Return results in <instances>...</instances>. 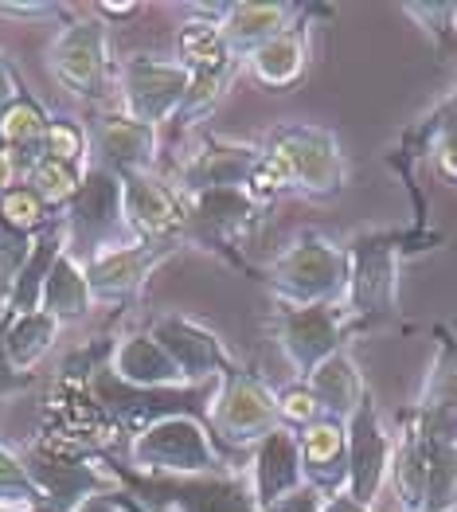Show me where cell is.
<instances>
[{
  "label": "cell",
  "mask_w": 457,
  "mask_h": 512,
  "mask_svg": "<svg viewBox=\"0 0 457 512\" xmlns=\"http://www.w3.org/2000/svg\"><path fill=\"white\" fill-rule=\"evenodd\" d=\"M266 290L282 305H344L348 290V251L321 231H301L278 258L262 270Z\"/></svg>",
  "instance_id": "1"
},
{
  "label": "cell",
  "mask_w": 457,
  "mask_h": 512,
  "mask_svg": "<svg viewBox=\"0 0 457 512\" xmlns=\"http://www.w3.org/2000/svg\"><path fill=\"white\" fill-rule=\"evenodd\" d=\"M125 466L149 477H208L231 470L200 415H168L137 430L125 442Z\"/></svg>",
  "instance_id": "2"
},
{
  "label": "cell",
  "mask_w": 457,
  "mask_h": 512,
  "mask_svg": "<svg viewBox=\"0 0 457 512\" xmlns=\"http://www.w3.org/2000/svg\"><path fill=\"white\" fill-rule=\"evenodd\" d=\"M403 231H364L344 243L348 251V290L344 313L352 317V329L379 325L399 313V266L407 255Z\"/></svg>",
  "instance_id": "3"
},
{
  "label": "cell",
  "mask_w": 457,
  "mask_h": 512,
  "mask_svg": "<svg viewBox=\"0 0 457 512\" xmlns=\"http://www.w3.org/2000/svg\"><path fill=\"white\" fill-rule=\"evenodd\" d=\"M114 473L122 481V493L141 512H262L250 477L239 470L208 477H149L125 466Z\"/></svg>",
  "instance_id": "4"
},
{
  "label": "cell",
  "mask_w": 457,
  "mask_h": 512,
  "mask_svg": "<svg viewBox=\"0 0 457 512\" xmlns=\"http://www.w3.org/2000/svg\"><path fill=\"white\" fill-rule=\"evenodd\" d=\"M47 67L71 98L90 102V106L110 102L118 94V63L110 55V24L94 12L71 20L51 43Z\"/></svg>",
  "instance_id": "5"
},
{
  "label": "cell",
  "mask_w": 457,
  "mask_h": 512,
  "mask_svg": "<svg viewBox=\"0 0 457 512\" xmlns=\"http://www.w3.org/2000/svg\"><path fill=\"white\" fill-rule=\"evenodd\" d=\"M262 149L286 165L293 192H301V196L329 200L336 192H344V184H348V161L340 153L333 129L309 126V122H286V126L266 133Z\"/></svg>",
  "instance_id": "6"
},
{
  "label": "cell",
  "mask_w": 457,
  "mask_h": 512,
  "mask_svg": "<svg viewBox=\"0 0 457 512\" xmlns=\"http://www.w3.org/2000/svg\"><path fill=\"white\" fill-rule=\"evenodd\" d=\"M63 219H67V251L79 262H90L110 247L133 243L129 223H125L122 176L98 169V165L86 169L79 192L63 208Z\"/></svg>",
  "instance_id": "7"
},
{
  "label": "cell",
  "mask_w": 457,
  "mask_h": 512,
  "mask_svg": "<svg viewBox=\"0 0 457 512\" xmlns=\"http://www.w3.org/2000/svg\"><path fill=\"white\" fill-rule=\"evenodd\" d=\"M352 333L356 329H352V317L344 313V305H282V301H274V313H270V337L290 360L297 380H309L325 360L344 352Z\"/></svg>",
  "instance_id": "8"
},
{
  "label": "cell",
  "mask_w": 457,
  "mask_h": 512,
  "mask_svg": "<svg viewBox=\"0 0 457 512\" xmlns=\"http://www.w3.org/2000/svg\"><path fill=\"white\" fill-rule=\"evenodd\" d=\"M274 427H282L278 415V391L258 372L235 364L211 395L208 430L219 434L227 446H258Z\"/></svg>",
  "instance_id": "9"
},
{
  "label": "cell",
  "mask_w": 457,
  "mask_h": 512,
  "mask_svg": "<svg viewBox=\"0 0 457 512\" xmlns=\"http://www.w3.org/2000/svg\"><path fill=\"white\" fill-rule=\"evenodd\" d=\"M258 219H262V208L250 204L243 188L192 192V196H184V247L211 251V255H223L227 262L243 266L235 247L254 231Z\"/></svg>",
  "instance_id": "10"
},
{
  "label": "cell",
  "mask_w": 457,
  "mask_h": 512,
  "mask_svg": "<svg viewBox=\"0 0 457 512\" xmlns=\"http://www.w3.org/2000/svg\"><path fill=\"white\" fill-rule=\"evenodd\" d=\"M188 71L176 59H161V55H129L118 63V98L129 118L145 122V126H161V122H176L184 98H188Z\"/></svg>",
  "instance_id": "11"
},
{
  "label": "cell",
  "mask_w": 457,
  "mask_h": 512,
  "mask_svg": "<svg viewBox=\"0 0 457 512\" xmlns=\"http://www.w3.org/2000/svg\"><path fill=\"white\" fill-rule=\"evenodd\" d=\"M184 251L180 243H125V247H110L102 255L83 262L86 286L94 305H110V309H125L141 298L145 282L165 266L168 258Z\"/></svg>",
  "instance_id": "12"
},
{
  "label": "cell",
  "mask_w": 457,
  "mask_h": 512,
  "mask_svg": "<svg viewBox=\"0 0 457 512\" xmlns=\"http://www.w3.org/2000/svg\"><path fill=\"white\" fill-rule=\"evenodd\" d=\"M149 333H153V337L161 341V348L176 360V368L184 372L188 387L219 384V380L239 364V360L231 356L227 341H223L211 325L188 317V313H157L153 325H149Z\"/></svg>",
  "instance_id": "13"
},
{
  "label": "cell",
  "mask_w": 457,
  "mask_h": 512,
  "mask_svg": "<svg viewBox=\"0 0 457 512\" xmlns=\"http://www.w3.org/2000/svg\"><path fill=\"white\" fill-rule=\"evenodd\" d=\"M344 434H348V497L375 509V501H379V493L391 477L395 434L387 430L372 395L344 423Z\"/></svg>",
  "instance_id": "14"
},
{
  "label": "cell",
  "mask_w": 457,
  "mask_h": 512,
  "mask_svg": "<svg viewBox=\"0 0 457 512\" xmlns=\"http://www.w3.org/2000/svg\"><path fill=\"white\" fill-rule=\"evenodd\" d=\"M86 141H90V157H94L90 165L114 172V176L157 172V157H161L157 129L129 118L125 110H106V114L90 118Z\"/></svg>",
  "instance_id": "15"
},
{
  "label": "cell",
  "mask_w": 457,
  "mask_h": 512,
  "mask_svg": "<svg viewBox=\"0 0 457 512\" xmlns=\"http://www.w3.org/2000/svg\"><path fill=\"white\" fill-rule=\"evenodd\" d=\"M262 157V141H243V137H219L211 133L188 157H180L172 184L192 196V192H215V188H247L250 172Z\"/></svg>",
  "instance_id": "16"
},
{
  "label": "cell",
  "mask_w": 457,
  "mask_h": 512,
  "mask_svg": "<svg viewBox=\"0 0 457 512\" xmlns=\"http://www.w3.org/2000/svg\"><path fill=\"white\" fill-rule=\"evenodd\" d=\"M122 204L129 235L137 243H180L184 247V196L172 180L157 172L122 176Z\"/></svg>",
  "instance_id": "17"
},
{
  "label": "cell",
  "mask_w": 457,
  "mask_h": 512,
  "mask_svg": "<svg viewBox=\"0 0 457 512\" xmlns=\"http://www.w3.org/2000/svg\"><path fill=\"white\" fill-rule=\"evenodd\" d=\"M250 489L258 509L270 512L286 497L309 489L305 485V466H301V438L290 427H274L258 446H250Z\"/></svg>",
  "instance_id": "18"
},
{
  "label": "cell",
  "mask_w": 457,
  "mask_h": 512,
  "mask_svg": "<svg viewBox=\"0 0 457 512\" xmlns=\"http://www.w3.org/2000/svg\"><path fill=\"white\" fill-rule=\"evenodd\" d=\"M110 372H114L122 384L145 387V391H184V387H188L184 372L176 368V360L161 348V341H157L149 329L114 341Z\"/></svg>",
  "instance_id": "19"
},
{
  "label": "cell",
  "mask_w": 457,
  "mask_h": 512,
  "mask_svg": "<svg viewBox=\"0 0 457 512\" xmlns=\"http://www.w3.org/2000/svg\"><path fill=\"white\" fill-rule=\"evenodd\" d=\"M301 466H305V485L321 497L348 493V434L344 423L321 419L301 434Z\"/></svg>",
  "instance_id": "20"
},
{
  "label": "cell",
  "mask_w": 457,
  "mask_h": 512,
  "mask_svg": "<svg viewBox=\"0 0 457 512\" xmlns=\"http://www.w3.org/2000/svg\"><path fill=\"white\" fill-rule=\"evenodd\" d=\"M47 110L24 90L4 114H0V153L8 157V165L16 172V180H28L32 169L43 161V145H47Z\"/></svg>",
  "instance_id": "21"
},
{
  "label": "cell",
  "mask_w": 457,
  "mask_h": 512,
  "mask_svg": "<svg viewBox=\"0 0 457 512\" xmlns=\"http://www.w3.org/2000/svg\"><path fill=\"white\" fill-rule=\"evenodd\" d=\"M301 12H305L301 4H227L219 16V32L235 51V59L247 63L262 43L293 28Z\"/></svg>",
  "instance_id": "22"
},
{
  "label": "cell",
  "mask_w": 457,
  "mask_h": 512,
  "mask_svg": "<svg viewBox=\"0 0 457 512\" xmlns=\"http://www.w3.org/2000/svg\"><path fill=\"white\" fill-rule=\"evenodd\" d=\"M176 63L188 71V79H215V75H239L243 59H235V51L227 47L219 20L192 12L176 32Z\"/></svg>",
  "instance_id": "23"
},
{
  "label": "cell",
  "mask_w": 457,
  "mask_h": 512,
  "mask_svg": "<svg viewBox=\"0 0 457 512\" xmlns=\"http://www.w3.org/2000/svg\"><path fill=\"white\" fill-rule=\"evenodd\" d=\"M305 384L317 395L321 415H325V419H336V423H348V419L356 415V407L372 395L368 384H364V372H360L356 356H352L348 348L336 352L333 360H325Z\"/></svg>",
  "instance_id": "24"
},
{
  "label": "cell",
  "mask_w": 457,
  "mask_h": 512,
  "mask_svg": "<svg viewBox=\"0 0 457 512\" xmlns=\"http://www.w3.org/2000/svg\"><path fill=\"white\" fill-rule=\"evenodd\" d=\"M250 79L266 90H290L301 83L305 67H309V32L301 24L286 28L282 36L266 40L247 59Z\"/></svg>",
  "instance_id": "25"
},
{
  "label": "cell",
  "mask_w": 457,
  "mask_h": 512,
  "mask_svg": "<svg viewBox=\"0 0 457 512\" xmlns=\"http://www.w3.org/2000/svg\"><path fill=\"white\" fill-rule=\"evenodd\" d=\"M40 309L51 313L59 325H79V321H86V317L98 309L94 298H90V286H86L83 262L71 255V251L59 255V262L51 266V274H47V282H43Z\"/></svg>",
  "instance_id": "26"
},
{
  "label": "cell",
  "mask_w": 457,
  "mask_h": 512,
  "mask_svg": "<svg viewBox=\"0 0 457 512\" xmlns=\"http://www.w3.org/2000/svg\"><path fill=\"white\" fill-rule=\"evenodd\" d=\"M391 489L403 512H422V497H426V438L411 411L403 415V427L395 438V458H391Z\"/></svg>",
  "instance_id": "27"
},
{
  "label": "cell",
  "mask_w": 457,
  "mask_h": 512,
  "mask_svg": "<svg viewBox=\"0 0 457 512\" xmlns=\"http://www.w3.org/2000/svg\"><path fill=\"white\" fill-rule=\"evenodd\" d=\"M4 313H8V309H4ZM59 333H63V325H59L51 313H43V309L8 317V321H4V352H8L12 368L36 376L40 360L55 348Z\"/></svg>",
  "instance_id": "28"
},
{
  "label": "cell",
  "mask_w": 457,
  "mask_h": 512,
  "mask_svg": "<svg viewBox=\"0 0 457 512\" xmlns=\"http://www.w3.org/2000/svg\"><path fill=\"white\" fill-rule=\"evenodd\" d=\"M418 407L450 411L457 415V333L454 325H434V360L426 372V384L415 399Z\"/></svg>",
  "instance_id": "29"
},
{
  "label": "cell",
  "mask_w": 457,
  "mask_h": 512,
  "mask_svg": "<svg viewBox=\"0 0 457 512\" xmlns=\"http://www.w3.org/2000/svg\"><path fill=\"white\" fill-rule=\"evenodd\" d=\"M411 141L422 153H434L438 169L457 180V94H450L434 114H426L411 129Z\"/></svg>",
  "instance_id": "30"
},
{
  "label": "cell",
  "mask_w": 457,
  "mask_h": 512,
  "mask_svg": "<svg viewBox=\"0 0 457 512\" xmlns=\"http://www.w3.org/2000/svg\"><path fill=\"white\" fill-rule=\"evenodd\" d=\"M0 509L47 512V493L4 438H0Z\"/></svg>",
  "instance_id": "31"
},
{
  "label": "cell",
  "mask_w": 457,
  "mask_h": 512,
  "mask_svg": "<svg viewBox=\"0 0 457 512\" xmlns=\"http://www.w3.org/2000/svg\"><path fill=\"white\" fill-rule=\"evenodd\" d=\"M55 215L59 212L43 200L28 180H16V184H8V188L0 192V223L16 227V231H24V235H40Z\"/></svg>",
  "instance_id": "32"
},
{
  "label": "cell",
  "mask_w": 457,
  "mask_h": 512,
  "mask_svg": "<svg viewBox=\"0 0 457 512\" xmlns=\"http://www.w3.org/2000/svg\"><path fill=\"white\" fill-rule=\"evenodd\" d=\"M86 169H90V165H86ZM86 169L63 165V161H55V157H43L40 165L32 169V176H28V184L40 192V196L51 204V208H55V212H63V208L71 204V196L79 192Z\"/></svg>",
  "instance_id": "33"
},
{
  "label": "cell",
  "mask_w": 457,
  "mask_h": 512,
  "mask_svg": "<svg viewBox=\"0 0 457 512\" xmlns=\"http://www.w3.org/2000/svg\"><path fill=\"white\" fill-rule=\"evenodd\" d=\"M403 12L434 40L438 51H457V4L426 0V4H403Z\"/></svg>",
  "instance_id": "34"
},
{
  "label": "cell",
  "mask_w": 457,
  "mask_h": 512,
  "mask_svg": "<svg viewBox=\"0 0 457 512\" xmlns=\"http://www.w3.org/2000/svg\"><path fill=\"white\" fill-rule=\"evenodd\" d=\"M43 157H55L63 165L86 169L90 165V141H86V126H79L75 118H51L47 126V145Z\"/></svg>",
  "instance_id": "35"
},
{
  "label": "cell",
  "mask_w": 457,
  "mask_h": 512,
  "mask_svg": "<svg viewBox=\"0 0 457 512\" xmlns=\"http://www.w3.org/2000/svg\"><path fill=\"white\" fill-rule=\"evenodd\" d=\"M243 192L250 196V204H258V208L266 212L278 196H290L293 180H290V172H286V165H282L274 153L262 149V157H258V165H254V172H250V180Z\"/></svg>",
  "instance_id": "36"
},
{
  "label": "cell",
  "mask_w": 457,
  "mask_h": 512,
  "mask_svg": "<svg viewBox=\"0 0 457 512\" xmlns=\"http://www.w3.org/2000/svg\"><path fill=\"white\" fill-rule=\"evenodd\" d=\"M32 247H36V235H24V231L0 223V301L12 294L20 270H24L28 258H32Z\"/></svg>",
  "instance_id": "37"
},
{
  "label": "cell",
  "mask_w": 457,
  "mask_h": 512,
  "mask_svg": "<svg viewBox=\"0 0 457 512\" xmlns=\"http://www.w3.org/2000/svg\"><path fill=\"white\" fill-rule=\"evenodd\" d=\"M278 415H282V427L297 430V434L325 419V415H321L317 395L309 391L305 380H293V384H286L282 391H278Z\"/></svg>",
  "instance_id": "38"
},
{
  "label": "cell",
  "mask_w": 457,
  "mask_h": 512,
  "mask_svg": "<svg viewBox=\"0 0 457 512\" xmlns=\"http://www.w3.org/2000/svg\"><path fill=\"white\" fill-rule=\"evenodd\" d=\"M0 16H8V20H47V16H71V8L67 4H59V0H4L0 4Z\"/></svg>",
  "instance_id": "39"
},
{
  "label": "cell",
  "mask_w": 457,
  "mask_h": 512,
  "mask_svg": "<svg viewBox=\"0 0 457 512\" xmlns=\"http://www.w3.org/2000/svg\"><path fill=\"white\" fill-rule=\"evenodd\" d=\"M4 321H8V313L0 317V399H12V395H24L28 387L36 384V376H28V372H16V368H12L8 352H4Z\"/></svg>",
  "instance_id": "40"
},
{
  "label": "cell",
  "mask_w": 457,
  "mask_h": 512,
  "mask_svg": "<svg viewBox=\"0 0 457 512\" xmlns=\"http://www.w3.org/2000/svg\"><path fill=\"white\" fill-rule=\"evenodd\" d=\"M20 94H24V86H20V75H16V67L8 63V55L0 51V114H4V110H8V106L20 98Z\"/></svg>",
  "instance_id": "41"
},
{
  "label": "cell",
  "mask_w": 457,
  "mask_h": 512,
  "mask_svg": "<svg viewBox=\"0 0 457 512\" xmlns=\"http://www.w3.org/2000/svg\"><path fill=\"white\" fill-rule=\"evenodd\" d=\"M71 512H133V509H129L125 493H102V497H86L83 505Z\"/></svg>",
  "instance_id": "42"
},
{
  "label": "cell",
  "mask_w": 457,
  "mask_h": 512,
  "mask_svg": "<svg viewBox=\"0 0 457 512\" xmlns=\"http://www.w3.org/2000/svg\"><path fill=\"white\" fill-rule=\"evenodd\" d=\"M270 512H321V493H313V489H301V493L286 497L282 505H274Z\"/></svg>",
  "instance_id": "43"
},
{
  "label": "cell",
  "mask_w": 457,
  "mask_h": 512,
  "mask_svg": "<svg viewBox=\"0 0 457 512\" xmlns=\"http://www.w3.org/2000/svg\"><path fill=\"white\" fill-rule=\"evenodd\" d=\"M321 512H375V509L372 505L352 501L348 493H336V497H321Z\"/></svg>",
  "instance_id": "44"
},
{
  "label": "cell",
  "mask_w": 457,
  "mask_h": 512,
  "mask_svg": "<svg viewBox=\"0 0 457 512\" xmlns=\"http://www.w3.org/2000/svg\"><path fill=\"white\" fill-rule=\"evenodd\" d=\"M90 12H94V16H102V20H106V16H110V20H125V16H137V12H141V4H106V0H98Z\"/></svg>",
  "instance_id": "45"
},
{
  "label": "cell",
  "mask_w": 457,
  "mask_h": 512,
  "mask_svg": "<svg viewBox=\"0 0 457 512\" xmlns=\"http://www.w3.org/2000/svg\"><path fill=\"white\" fill-rule=\"evenodd\" d=\"M8 184H16V172H12V165H8V157L0 153V192H4Z\"/></svg>",
  "instance_id": "46"
},
{
  "label": "cell",
  "mask_w": 457,
  "mask_h": 512,
  "mask_svg": "<svg viewBox=\"0 0 457 512\" xmlns=\"http://www.w3.org/2000/svg\"><path fill=\"white\" fill-rule=\"evenodd\" d=\"M125 501H129V497H125ZM129 509H133V512H141V509H137V505H133V501H129Z\"/></svg>",
  "instance_id": "47"
},
{
  "label": "cell",
  "mask_w": 457,
  "mask_h": 512,
  "mask_svg": "<svg viewBox=\"0 0 457 512\" xmlns=\"http://www.w3.org/2000/svg\"><path fill=\"white\" fill-rule=\"evenodd\" d=\"M0 512H20V509H0Z\"/></svg>",
  "instance_id": "48"
},
{
  "label": "cell",
  "mask_w": 457,
  "mask_h": 512,
  "mask_svg": "<svg viewBox=\"0 0 457 512\" xmlns=\"http://www.w3.org/2000/svg\"><path fill=\"white\" fill-rule=\"evenodd\" d=\"M454 512H457V509H454Z\"/></svg>",
  "instance_id": "49"
}]
</instances>
